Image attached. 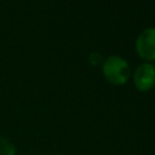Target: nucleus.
<instances>
[{
    "instance_id": "nucleus-3",
    "label": "nucleus",
    "mask_w": 155,
    "mask_h": 155,
    "mask_svg": "<svg viewBox=\"0 0 155 155\" xmlns=\"http://www.w3.org/2000/svg\"><path fill=\"white\" fill-rule=\"evenodd\" d=\"M133 82L139 91L151 90L155 86V67L150 63L140 64L133 74Z\"/></svg>"
},
{
    "instance_id": "nucleus-1",
    "label": "nucleus",
    "mask_w": 155,
    "mask_h": 155,
    "mask_svg": "<svg viewBox=\"0 0 155 155\" xmlns=\"http://www.w3.org/2000/svg\"><path fill=\"white\" fill-rule=\"evenodd\" d=\"M103 75L113 85H124L130 79V65L120 56H109L102 65Z\"/></svg>"
},
{
    "instance_id": "nucleus-2",
    "label": "nucleus",
    "mask_w": 155,
    "mask_h": 155,
    "mask_svg": "<svg viewBox=\"0 0 155 155\" xmlns=\"http://www.w3.org/2000/svg\"><path fill=\"white\" fill-rule=\"evenodd\" d=\"M136 51L144 61H155V28H145L136 40Z\"/></svg>"
},
{
    "instance_id": "nucleus-4",
    "label": "nucleus",
    "mask_w": 155,
    "mask_h": 155,
    "mask_svg": "<svg viewBox=\"0 0 155 155\" xmlns=\"http://www.w3.org/2000/svg\"><path fill=\"white\" fill-rule=\"evenodd\" d=\"M0 155H16L15 144L2 136H0Z\"/></svg>"
}]
</instances>
